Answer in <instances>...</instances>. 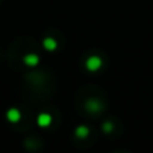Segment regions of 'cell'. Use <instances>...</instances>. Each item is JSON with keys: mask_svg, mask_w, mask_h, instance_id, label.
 I'll return each instance as SVG.
<instances>
[{"mask_svg": "<svg viewBox=\"0 0 153 153\" xmlns=\"http://www.w3.org/2000/svg\"><path fill=\"white\" fill-rule=\"evenodd\" d=\"M101 66H102V59H101L100 56L94 55V56H90V58H87V61H86V69L89 70V71H97V70L101 69Z\"/></svg>", "mask_w": 153, "mask_h": 153, "instance_id": "1", "label": "cell"}, {"mask_svg": "<svg viewBox=\"0 0 153 153\" xmlns=\"http://www.w3.org/2000/svg\"><path fill=\"white\" fill-rule=\"evenodd\" d=\"M20 118H22V114L18 109H10L7 111V120L10 122H12V124H16Z\"/></svg>", "mask_w": 153, "mask_h": 153, "instance_id": "2", "label": "cell"}, {"mask_svg": "<svg viewBox=\"0 0 153 153\" xmlns=\"http://www.w3.org/2000/svg\"><path fill=\"white\" fill-rule=\"evenodd\" d=\"M24 63L30 67L36 66V65L39 63V56H38L36 54H27V55L24 56Z\"/></svg>", "mask_w": 153, "mask_h": 153, "instance_id": "3", "label": "cell"}, {"mask_svg": "<svg viewBox=\"0 0 153 153\" xmlns=\"http://www.w3.org/2000/svg\"><path fill=\"white\" fill-rule=\"evenodd\" d=\"M51 124V116L47 113H42L38 116V125L39 126H48Z\"/></svg>", "mask_w": 153, "mask_h": 153, "instance_id": "4", "label": "cell"}, {"mask_svg": "<svg viewBox=\"0 0 153 153\" xmlns=\"http://www.w3.org/2000/svg\"><path fill=\"white\" fill-rule=\"evenodd\" d=\"M86 108H87V110L91 111V113H97L101 109V103L98 102L97 100H90V101H87Z\"/></svg>", "mask_w": 153, "mask_h": 153, "instance_id": "5", "label": "cell"}, {"mask_svg": "<svg viewBox=\"0 0 153 153\" xmlns=\"http://www.w3.org/2000/svg\"><path fill=\"white\" fill-rule=\"evenodd\" d=\"M43 46H45L46 50L53 51L56 48V42H55V39H53V38H46V39L43 40Z\"/></svg>", "mask_w": 153, "mask_h": 153, "instance_id": "6", "label": "cell"}, {"mask_svg": "<svg viewBox=\"0 0 153 153\" xmlns=\"http://www.w3.org/2000/svg\"><path fill=\"white\" fill-rule=\"evenodd\" d=\"M87 134H89V128H87V126L81 125V126H78L75 129V136H76V137L83 138V137H87Z\"/></svg>", "mask_w": 153, "mask_h": 153, "instance_id": "7", "label": "cell"}, {"mask_svg": "<svg viewBox=\"0 0 153 153\" xmlns=\"http://www.w3.org/2000/svg\"><path fill=\"white\" fill-rule=\"evenodd\" d=\"M113 124H111L110 121H108V122H105V124L102 125V129H103V132L105 133H110L111 130H113Z\"/></svg>", "mask_w": 153, "mask_h": 153, "instance_id": "8", "label": "cell"}]
</instances>
